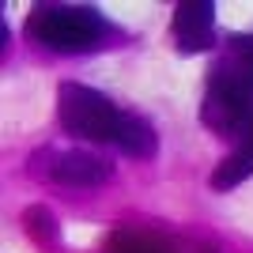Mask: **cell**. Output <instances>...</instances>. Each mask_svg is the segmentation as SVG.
Segmentation results:
<instances>
[{
  "instance_id": "4",
  "label": "cell",
  "mask_w": 253,
  "mask_h": 253,
  "mask_svg": "<svg viewBox=\"0 0 253 253\" xmlns=\"http://www.w3.org/2000/svg\"><path fill=\"white\" fill-rule=\"evenodd\" d=\"M110 174H114V167L91 151H53L45 163V178L57 185H72V189L102 185V181H110Z\"/></svg>"
},
{
  "instance_id": "7",
  "label": "cell",
  "mask_w": 253,
  "mask_h": 253,
  "mask_svg": "<svg viewBox=\"0 0 253 253\" xmlns=\"http://www.w3.org/2000/svg\"><path fill=\"white\" fill-rule=\"evenodd\" d=\"M219 68H227L231 76L253 84V34H234L219 57Z\"/></svg>"
},
{
  "instance_id": "5",
  "label": "cell",
  "mask_w": 253,
  "mask_h": 253,
  "mask_svg": "<svg viewBox=\"0 0 253 253\" xmlns=\"http://www.w3.org/2000/svg\"><path fill=\"white\" fill-rule=\"evenodd\" d=\"M250 174H253V125L242 136V148L234 151V155H227L219 167H215L211 185H215V189H234V185H242Z\"/></svg>"
},
{
  "instance_id": "6",
  "label": "cell",
  "mask_w": 253,
  "mask_h": 253,
  "mask_svg": "<svg viewBox=\"0 0 253 253\" xmlns=\"http://www.w3.org/2000/svg\"><path fill=\"white\" fill-rule=\"evenodd\" d=\"M117 148L125 151V155H136V159H148L155 155L159 148V136H155V128L144 121V117L136 114H125V121H121V128H117V140H114Z\"/></svg>"
},
{
  "instance_id": "3",
  "label": "cell",
  "mask_w": 253,
  "mask_h": 253,
  "mask_svg": "<svg viewBox=\"0 0 253 253\" xmlns=\"http://www.w3.org/2000/svg\"><path fill=\"white\" fill-rule=\"evenodd\" d=\"M174 45L178 53H204L215 45V4L181 0L174 8Z\"/></svg>"
},
{
  "instance_id": "1",
  "label": "cell",
  "mask_w": 253,
  "mask_h": 253,
  "mask_svg": "<svg viewBox=\"0 0 253 253\" xmlns=\"http://www.w3.org/2000/svg\"><path fill=\"white\" fill-rule=\"evenodd\" d=\"M27 34L53 53H95L117 38L114 23L84 4H42L31 11Z\"/></svg>"
},
{
  "instance_id": "8",
  "label": "cell",
  "mask_w": 253,
  "mask_h": 253,
  "mask_svg": "<svg viewBox=\"0 0 253 253\" xmlns=\"http://www.w3.org/2000/svg\"><path fill=\"white\" fill-rule=\"evenodd\" d=\"M110 253H163V242L148 234H117L110 242Z\"/></svg>"
},
{
  "instance_id": "9",
  "label": "cell",
  "mask_w": 253,
  "mask_h": 253,
  "mask_svg": "<svg viewBox=\"0 0 253 253\" xmlns=\"http://www.w3.org/2000/svg\"><path fill=\"white\" fill-rule=\"evenodd\" d=\"M27 231H31L38 242H53V238H57L53 215H49L45 208H31V211H27Z\"/></svg>"
},
{
  "instance_id": "2",
  "label": "cell",
  "mask_w": 253,
  "mask_h": 253,
  "mask_svg": "<svg viewBox=\"0 0 253 253\" xmlns=\"http://www.w3.org/2000/svg\"><path fill=\"white\" fill-rule=\"evenodd\" d=\"M57 117H61V125L72 136L95 140V144H114L117 128L125 121V110H117L95 87L61 84V91H57Z\"/></svg>"
}]
</instances>
